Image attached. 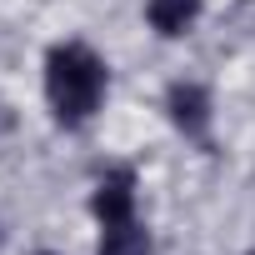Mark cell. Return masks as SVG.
Returning <instances> with one entry per match:
<instances>
[{"label": "cell", "mask_w": 255, "mask_h": 255, "mask_svg": "<svg viewBox=\"0 0 255 255\" xmlns=\"http://www.w3.org/2000/svg\"><path fill=\"white\" fill-rule=\"evenodd\" d=\"M105 85H110V70L90 45L65 40V45H55L45 55V100H50L55 125H65V130H80L100 110Z\"/></svg>", "instance_id": "cell-1"}, {"label": "cell", "mask_w": 255, "mask_h": 255, "mask_svg": "<svg viewBox=\"0 0 255 255\" xmlns=\"http://www.w3.org/2000/svg\"><path fill=\"white\" fill-rule=\"evenodd\" d=\"M90 210L100 225H120V220H135V170L130 165H115L100 175L95 195H90Z\"/></svg>", "instance_id": "cell-2"}, {"label": "cell", "mask_w": 255, "mask_h": 255, "mask_svg": "<svg viewBox=\"0 0 255 255\" xmlns=\"http://www.w3.org/2000/svg\"><path fill=\"white\" fill-rule=\"evenodd\" d=\"M165 110H170V125H175L180 135H190V140H200L210 130V95L195 80H175L165 90Z\"/></svg>", "instance_id": "cell-3"}, {"label": "cell", "mask_w": 255, "mask_h": 255, "mask_svg": "<svg viewBox=\"0 0 255 255\" xmlns=\"http://www.w3.org/2000/svg\"><path fill=\"white\" fill-rule=\"evenodd\" d=\"M195 15H200V0H150V5H145L150 30H155V35H165V40L185 35V30L195 25Z\"/></svg>", "instance_id": "cell-4"}, {"label": "cell", "mask_w": 255, "mask_h": 255, "mask_svg": "<svg viewBox=\"0 0 255 255\" xmlns=\"http://www.w3.org/2000/svg\"><path fill=\"white\" fill-rule=\"evenodd\" d=\"M95 255H150V230L140 220H120V225H100V245Z\"/></svg>", "instance_id": "cell-5"}, {"label": "cell", "mask_w": 255, "mask_h": 255, "mask_svg": "<svg viewBox=\"0 0 255 255\" xmlns=\"http://www.w3.org/2000/svg\"><path fill=\"white\" fill-rule=\"evenodd\" d=\"M35 255H55V250H35Z\"/></svg>", "instance_id": "cell-6"}]
</instances>
